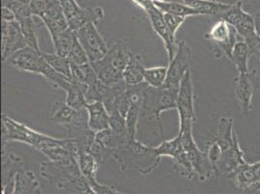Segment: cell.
<instances>
[{
    "instance_id": "83f0119b",
    "label": "cell",
    "mask_w": 260,
    "mask_h": 194,
    "mask_svg": "<svg viewBox=\"0 0 260 194\" xmlns=\"http://www.w3.org/2000/svg\"><path fill=\"white\" fill-rule=\"evenodd\" d=\"M51 38L54 45V53L60 56L67 57L75 38V31L68 29L65 33H60Z\"/></svg>"
},
{
    "instance_id": "836d02e7",
    "label": "cell",
    "mask_w": 260,
    "mask_h": 194,
    "mask_svg": "<svg viewBox=\"0 0 260 194\" xmlns=\"http://www.w3.org/2000/svg\"><path fill=\"white\" fill-rule=\"evenodd\" d=\"M163 15H164V20H165L168 29L170 30V33L173 34L174 36H176V33L182 26V24L185 22L186 18L170 14V13H163Z\"/></svg>"
},
{
    "instance_id": "4dcf8cb0",
    "label": "cell",
    "mask_w": 260,
    "mask_h": 194,
    "mask_svg": "<svg viewBox=\"0 0 260 194\" xmlns=\"http://www.w3.org/2000/svg\"><path fill=\"white\" fill-rule=\"evenodd\" d=\"M45 60L49 63V65L56 71L57 73L65 76L67 78H71V63L67 59V57L60 56L57 54H47L42 52Z\"/></svg>"
},
{
    "instance_id": "30bf717a",
    "label": "cell",
    "mask_w": 260,
    "mask_h": 194,
    "mask_svg": "<svg viewBox=\"0 0 260 194\" xmlns=\"http://www.w3.org/2000/svg\"><path fill=\"white\" fill-rule=\"evenodd\" d=\"M190 57L191 50L189 46L184 41H181L180 43H178V48L173 59L169 61V65L167 66V79L163 86L164 87H167L175 91H179L180 85L184 76L188 70H190Z\"/></svg>"
},
{
    "instance_id": "d6986e66",
    "label": "cell",
    "mask_w": 260,
    "mask_h": 194,
    "mask_svg": "<svg viewBox=\"0 0 260 194\" xmlns=\"http://www.w3.org/2000/svg\"><path fill=\"white\" fill-rule=\"evenodd\" d=\"M184 4L188 7L194 9L200 15L216 16L222 15L230 8L231 4L218 2L215 0H181Z\"/></svg>"
},
{
    "instance_id": "1f68e13d",
    "label": "cell",
    "mask_w": 260,
    "mask_h": 194,
    "mask_svg": "<svg viewBox=\"0 0 260 194\" xmlns=\"http://www.w3.org/2000/svg\"><path fill=\"white\" fill-rule=\"evenodd\" d=\"M183 145L181 137L178 134L173 139L170 140H163L160 145L155 147V151L159 157L168 156L173 158L175 155H177L181 151H183Z\"/></svg>"
},
{
    "instance_id": "8d00e7d4",
    "label": "cell",
    "mask_w": 260,
    "mask_h": 194,
    "mask_svg": "<svg viewBox=\"0 0 260 194\" xmlns=\"http://www.w3.org/2000/svg\"><path fill=\"white\" fill-rule=\"evenodd\" d=\"M2 21L4 22H15L16 21V17L14 15V13L7 7L5 6H2Z\"/></svg>"
},
{
    "instance_id": "9a60e30c",
    "label": "cell",
    "mask_w": 260,
    "mask_h": 194,
    "mask_svg": "<svg viewBox=\"0 0 260 194\" xmlns=\"http://www.w3.org/2000/svg\"><path fill=\"white\" fill-rule=\"evenodd\" d=\"M149 16L150 22L152 24V29L156 35L162 40L166 53L168 55L169 61L173 59L174 55L176 54L178 43L176 42V36H174L170 30L168 29L166 22L164 20L163 12L160 11L155 5L146 12Z\"/></svg>"
},
{
    "instance_id": "7402d4cb",
    "label": "cell",
    "mask_w": 260,
    "mask_h": 194,
    "mask_svg": "<svg viewBox=\"0 0 260 194\" xmlns=\"http://www.w3.org/2000/svg\"><path fill=\"white\" fill-rule=\"evenodd\" d=\"M71 78L73 81L83 86L84 90L98 80V75L90 62L83 65L71 63Z\"/></svg>"
},
{
    "instance_id": "603a6c76",
    "label": "cell",
    "mask_w": 260,
    "mask_h": 194,
    "mask_svg": "<svg viewBox=\"0 0 260 194\" xmlns=\"http://www.w3.org/2000/svg\"><path fill=\"white\" fill-rule=\"evenodd\" d=\"M250 57L249 47L243 40L238 41L233 50L231 61L235 65L238 74H249V59Z\"/></svg>"
},
{
    "instance_id": "cb8c5ba5",
    "label": "cell",
    "mask_w": 260,
    "mask_h": 194,
    "mask_svg": "<svg viewBox=\"0 0 260 194\" xmlns=\"http://www.w3.org/2000/svg\"><path fill=\"white\" fill-rule=\"evenodd\" d=\"M2 175H3V183L6 184L13 180V177L16 176L22 168V159L15 154L14 152L6 151L2 152Z\"/></svg>"
},
{
    "instance_id": "52a82bcc",
    "label": "cell",
    "mask_w": 260,
    "mask_h": 194,
    "mask_svg": "<svg viewBox=\"0 0 260 194\" xmlns=\"http://www.w3.org/2000/svg\"><path fill=\"white\" fill-rule=\"evenodd\" d=\"M238 35L234 26L224 20H219L212 26L205 38L213 43L214 56L217 59L221 56H226L231 60L234 47L239 41Z\"/></svg>"
},
{
    "instance_id": "74e56055",
    "label": "cell",
    "mask_w": 260,
    "mask_h": 194,
    "mask_svg": "<svg viewBox=\"0 0 260 194\" xmlns=\"http://www.w3.org/2000/svg\"><path fill=\"white\" fill-rule=\"evenodd\" d=\"M251 17L253 19V22H254V25H255V29L256 31L260 35V10L259 11H256L253 14H251Z\"/></svg>"
},
{
    "instance_id": "8992f818",
    "label": "cell",
    "mask_w": 260,
    "mask_h": 194,
    "mask_svg": "<svg viewBox=\"0 0 260 194\" xmlns=\"http://www.w3.org/2000/svg\"><path fill=\"white\" fill-rule=\"evenodd\" d=\"M48 136L49 135L30 128L18 120L5 115L2 116V152L5 151V146L8 142L23 143L38 151Z\"/></svg>"
},
{
    "instance_id": "277c9868",
    "label": "cell",
    "mask_w": 260,
    "mask_h": 194,
    "mask_svg": "<svg viewBox=\"0 0 260 194\" xmlns=\"http://www.w3.org/2000/svg\"><path fill=\"white\" fill-rule=\"evenodd\" d=\"M178 91L167 87H152L146 86L142 93L141 119L154 121L164 140L161 114L165 111L177 109Z\"/></svg>"
},
{
    "instance_id": "d6a6232c",
    "label": "cell",
    "mask_w": 260,
    "mask_h": 194,
    "mask_svg": "<svg viewBox=\"0 0 260 194\" xmlns=\"http://www.w3.org/2000/svg\"><path fill=\"white\" fill-rule=\"evenodd\" d=\"M67 59L72 64L83 65L89 63V59H88L87 53H86L85 49L83 48V46L80 43V41L78 40L76 33H75V38H74V41L72 44L71 50L67 56Z\"/></svg>"
},
{
    "instance_id": "ac0fdd59",
    "label": "cell",
    "mask_w": 260,
    "mask_h": 194,
    "mask_svg": "<svg viewBox=\"0 0 260 194\" xmlns=\"http://www.w3.org/2000/svg\"><path fill=\"white\" fill-rule=\"evenodd\" d=\"M146 67L143 65V56L132 52L129 61L123 70V81L126 85L137 86L144 82Z\"/></svg>"
},
{
    "instance_id": "4fadbf2b",
    "label": "cell",
    "mask_w": 260,
    "mask_h": 194,
    "mask_svg": "<svg viewBox=\"0 0 260 194\" xmlns=\"http://www.w3.org/2000/svg\"><path fill=\"white\" fill-rule=\"evenodd\" d=\"M194 88L191 72L188 70L184 76L177 96V111L179 113L180 123L196 121L194 109Z\"/></svg>"
},
{
    "instance_id": "4316f807",
    "label": "cell",
    "mask_w": 260,
    "mask_h": 194,
    "mask_svg": "<svg viewBox=\"0 0 260 194\" xmlns=\"http://www.w3.org/2000/svg\"><path fill=\"white\" fill-rule=\"evenodd\" d=\"M77 161L80 170L87 180H93L99 163L94 156L87 151H78Z\"/></svg>"
},
{
    "instance_id": "2e32d148",
    "label": "cell",
    "mask_w": 260,
    "mask_h": 194,
    "mask_svg": "<svg viewBox=\"0 0 260 194\" xmlns=\"http://www.w3.org/2000/svg\"><path fill=\"white\" fill-rule=\"evenodd\" d=\"M85 108L88 116V125L93 132L110 128V114L104 103L100 101L87 103Z\"/></svg>"
},
{
    "instance_id": "ba28073f",
    "label": "cell",
    "mask_w": 260,
    "mask_h": 194,
    "mask_svg": "<svg viewBox=\"0 0 260 194\" xmlns=\"http://www.w3.org/2000/svg\"><path fill=\"white\" fill-rule=\"evenodd\" d=\"M64 12L69 28L79 30L88 22L98 23L104 18V10L101 7L83 8L76 0H58Z\"/></svg>"
},
{
    "instance_id": "e575fe53",
    "label": "cell",
    "mask_w": 260,
    "mask_h": 194,
    "mask_svg": "<svg viewBox=\"0 0 260 194\" xmlns=\"http://www.w3.org/2000/svg\"><path fill=\"white\" fill-rule=\"evenodd\" d=\"M50 1L51 0H31L29 6L33 16L38 19H41L45 12L48 9Z\"/></svg>"
},
{
    "instance_id": "f35d334b",
    "label": "cell",
    "mask_w": 260,
    "mask_h": 194,
    "mask_svg": "<svg viewBox=\"0 0 260 194\" xmlns=\"http://www.w3.org/2000/svg\"><path fill=\"white\" fill-rule=\"evenodd\" d=\"M16 1L21 2V3H22V4H25V5H29V4H30V2H31V0H16Z\"/></svg>"
},
{
    "instance_id": "6da1fadb",
    "label": "cell",
    "mask_w": 260,
    "mask_h": 194,
    "mask_svg": "<svg viewBox=\"0 0 260 194\" xmlns=\"http://www.w3.org/2000/svg\"><path fill=\"white\" fill-rule=\"evenodd\" d=\"M6 62L22 72L43 76L48 84L54 88L62 89L66 82L70 79L54 71L45 60L42 51L38 52L30 47H26L13 54Z\"/></svg>"
},
{
    "instance_id": "3957f363",
    "label": "cell",
    "mask_w": 260,
    "mask_h": 194,
    "mask_svg": "<svg viewBox=\"0 0 260 194\" xmlns=\"http://www.w3.org/2000/svg\"><path fill=\"white\" fill-rule=\"evenodd\" d=\"M121 169L139 168L143 174H148L154 169L161 160L155 151V147H149L137 139H130L124 146L112 151Z\"/></svg>"
},
{
    "instance_id": "f1b7e54d",
    "label": "cell",
    "mask_w": 260,
    "mask_h": 194,
    "mask_svg": "<svg viewBox=\"0 0 260 194\" xmlns=\"http://www.w3.org/2000/svg\"><path fill=\"white\" fill-rule=\"evenodd\" d=\"M167 66H153L145 69L144 82L152 87H161L167 79Z\"/></svg>"
},
{
    "instance_id": "5bb4252c",
    "label": "cell",
    "mask_w": 260,
    "mask_h": 194,
    "mask_svg": "<svg viewBox=\"0 0 260 194\" xmlns=\"http://www.w3.org/2000/svg\"><path fill=\"white\" fill-rule=\"evenodd\" d=\"M1 54L2 61L6 62L9 57L20 50L28 47L22 34L21 26L18 22L2 21V37H1Z\"/></svg>"
},
{
    "instance_id": "d590c367",
    "label": "cell",
    "mask_w": 260,
    "mask_h": 194,
    "mask_svg": "<svg viewBox=\"0 0 260 194\" xmlns=\"http://www.w3.org/2000/svg\"><path fill=\"white\" fill-rule=\"evenodd\" d=\"M132 2L139 6L145 12L148 11L155 5L154 0H132Z\"/></svg>"
},
{
    "instance_id": "7a4b0ae2",
    "label": "cell",
    "mask_w": 260,
    "mask_h": 194,
    "mask_svg": "<svg viewBox=\"0 0 260 194\" xmlns=\"http://www.w3.org/2000/svg\"><path fill=\"white\" fill-rule=\"evenodd\" d=\"M132 51L128 45L119 40L109 49L104 57L95 62H90L98 79L108 86H116L123 81V70L129 61Z\"/></svg>"
},
{
    "instance_id": "5b68a950",
    "label": "cell",
    "mask_w": 260,
    "mask_h": 194,
    "mask_svg": "<svg viewBox=\"0 0 260 194\" xmlns=\"http://www.w3.org/2000/svg\"><path fill=\"white\" fill-rule=\"evenodd\" d=\"M243 4L244 2L242 0L231 4L228 11L224 12L220 17L221 20H224L235 27L239 36L248 45L249 54L256 55L260 62V35L255 29L251 15L244 11Z\"/></svg>"
},
{
    "instance_id": "7c38bea8",
    "label": "cell",
    "mask_w": 260,
    "mask_h": 194,
    "mask_svg": "<svg viewBox=\"0 0 260 194\" xmlns=\"http://www.w3.org/2000/svg\"><path fill=\"white\" fill-rule=\"evenodd\" d=\"M258 82L255 71L249 72V74H238L233 80L234 95L243 115H249L252 108V97L258 86Z\"/></svg>"
},
{
    "instance_id": "484cf974",
    "label": "cell",
    "mask_w": 260,
    "mask_h": 194,
    "mask_svg": "<svg viewBox=\"0 0 260 194\" xmlns=\"http://www.w3.org/2000/svg\"><path fill=\"white\" fill-rule=\"evenodd\" d=\"M155 6L163 13H170L174 15L182 16L184 18L192 17V16H199L200 14L194 9L188 7L183 2H172V1H165V0H154Z\"/></svg>"
},
{
    "instance_id": "8fae6325",
    "label": "cell",
    "mask_w": 260,
    "mask_h": 194,
    "mask_svg": "<svg viewBox=\"0 0 260 194\" xmlns=\"http://www.w3.org/2000/svg\"><path fill=\"white\" fill-rule=\"evenodd\" d=\"M75 33L87 53L89 62L98 61L107 54L109 51L107 44L98 31L96 23L88 22Z\"/></svg>"
},
{
    "instance_id": "9c48e42d",
    "label": "cell",
    "mask_w": 260,
    "mask_h": 194,
    "mask_svg": "<svg viewBox=\"0 0 260 194\" xmlns=\"http://www.w3.org/2000/svg\"><path fill=\"white\" fill-rule=\"evenodd\" d=\"M66 138L72 141L79 151H89L95 141V132L88 125V116L86 108L77 111L73 120L65 126Z\"/></svg>"
},
{
    "instance_id": "ffe728a7",
    "label": "cell",
    "mask_w": 260,
    "mask_h": 194,
    "mask_svg": "<svg viewBox=\"0 0 260 194\" xmlns=\"http://www.w3.org/2000/svg\"><path fill=\"white\" fill-rule=\"evenodd\" d=\"M142 93L143 91L134 97L125 117L126 130L131 140L136 139L139 120H141Z\"/></svg>"
},
{
    "instance_id": "d4e9b609",
    "label": "cell",
    "mask_w": 260,
    "mask_h": 194,
    "mask_svg": "<svg viewBox=\"0 0 260 194\" xmlns=\"http://www.w3.org/2000/svg\"><path fill=\"white\" fill-rule=\"evenodd\" d=\"M77 111L71 108L65 101L54 102L51 119L55 124L67 126L76 115Z\"/></svg>"
},
{
    "instance_id": "44dd1931",
    "label": "cell",
    "mask_w": 260,
    "mask_h": 194,
    "mask_svg": "<svg viewBox=\"0 0 260 194\" xmlns=\"http://www.w3.org/2000/svg\"><path fill=\"white\" fill-rule=\"evenodd\" d=\"M64 91L66 93L65 102L71 108L80 111L86 107L87 102L85 96V90L80 84L71 80V82L66 86Z\"/></svg>"
},
{
    "instance_id": "e0dca14e",
    "label": "cell",
    "mask_w": 260,
    "mask_h": 194,
    "mask_svg": "<svg viewBox=\"0 0 260 194\" xmlns=\"http://www.w3.org/2000/svg\"><path fill=\"white\" fill-rule=\"evenodd\" d=\"M234 183L241 188L254 186L260 183V161L254 164H244L233 172Z\"/></svg>"
},
{
    "instance_id": "f546056e",
    "label": "cell",
    "mask_w": 260,
    "mask_h": 194,
    "mask_svg": "<svg viewBox=\"0 0 260 194\" xmlns=\"http://www.w3.org/2000/svg\"><path fill=\"white\" fill-rule=\"evenodd\" d=\"M34 16L23 21V22H18L21 26L22 34L27 42L28 47L32 48L34 50L41 52L40 48H39V40H38V23L34 20Z\"/></svg>"
}]
</instances>
